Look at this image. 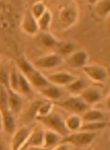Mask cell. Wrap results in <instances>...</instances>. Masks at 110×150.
<instances>
[{"label":"cell","mask_w":110,"mask_h":150,"mask_svg":"<svg viewBox=\"0 0 110 150\" xmlns=\"http://www.w3.org/2000/svg\"><path fill=\"white\" fill-rule=\"evenodd\" d=\"M55 105L54 103L46 100L40 106L36 118L47 116L53 110Z\"/></svg>","instance_id":"cell-21"},{"label":"cell","mask_w":110,"mask_h":150,"mask_svg":"<svg viewBox=\"0 0 110 150\" xmlns=\"http://www.w3.org/2000/svg\"><path fill=\"white\" fill-rule=\"evenodd\" d=\"M105 106L106 108L110 111V92L105 99Z\"/></svg>","instance_id":"cell-28"},{"label":"cell","mask_w":110,"mask_h":150,"mask_svg":"<svg viewBox=\"0 0 110 150\" xmlns=\"http://www.w3.org/2000/svg\"><path fill=\"white\" fill-rule=\"evenodd\" d=\"M79 8L76 2H72L63 9L61 13V20L67 26H71L76 23L79 16Z\"/></svg>","instance_id":"cell-10"},{"label":"cell","mask_w":110,"mask_h":150,"mask_svg":"<svg viewBox=\"0 0 110 150\" xmlns=\"http://www.w3.org/2000/svg\"><path fill=\"white\" fill-rule=\"evenodd\" d=\"M89 85L85 79L78 77L76 80L64 88L68 95H80Z\"/></svg>","instance_id":"cell-17"},{"label":"cell","mask_w":110,"mask_h":150,"mask_svg":"<svg viewBox=\"0 0 110 150\" xmlns=\"http://www.w3.org/2000/svg\"><path fill=\"white\" fill-rule=\"evenodd\" d=\"M109 28H110V15L109 16Z\"/></svg>","instance_id":"cell-30"},{"label":"cell","mask_w":110,"mask_h":150,"mask_svg":"<svg viewBox=\"0 0 110 150\" xmlns=\"http://www.w3.org/2000/svg\"><path fill=\"white\" fill-rule=\"evenodd\" d=\"M83 123L82 117L78 114H72L65 120L66 127L70 132L80 130Z\"/></svg>","instance_id":"cell-19"},{"label":"cell","mask_w":110,"mask_h":150,"mask_svg":"<svg viewBox=\"0 0 110 150\" xmlns=\"http://www.w3.org/2000/svg\"><path fill=\"white\" fill-rule=\"evenodd\" d=\"M44 7L43 5L41 4H38L34 6L33 9V13L36 17H39L42 15L44 11Z\"/></svg>","instance_id":"cell-24"},{"label":"cell","mask_w":110,"mask_h":150,"mask_svg":"<svg viewBox=\"0 0 110 150\" xmlns=\"http://www.w3.org/2000/svg\"><path fill=\"white\" fill-rule=\"evenodd\" d=\"M71 146L67 143L61 142L60 144L51 150H70Z\"/></svg>","instance_id":"cell-26"},{"label":"cell","mask_w":110,"mask_h":150,"mask_svg":"<svg viewBox=\"0 0 110 150\" xmlns=\"http://www.w3.org/2000/svg\"><path fill=\"white\" fill-rule=\"evenodd\" d=\"M107 125V123L103 121L84 123L80 130L96 131L105 128Z\"/></svg>","instance_id":"cell-22"},{"label":"cell","mask_w":110,"mask_h":150,"mask_svg":"<svg viewBox=\"0 0 110 150\" xmlns=\"http://www.w3.org/2000/svg\"><path fill=\"white\" fill-rule=\"evenodd\" d=\"M67 93L64 87L51 85L41 90L37 93L42 98L54 103L61 101L66 98L65 94Z\"/></svg>","instance_id":"cell-7"},{"label":"cell","mask_w":110,"mask_h":150,"mask_svg":"<svg viewBox=\"0 0 110 150\" xmlns=\"http://www.w3.org/2000/svg\"><path fill=\"white\" fill-rule=\"evenodd\" d=\"M62 62V59L59 56L52 55L39 59L36 62L35 64L39 68L48 69L58 66Z\"/></svg>","instance_id":"cell-16"},{"label":"cell","mask_w":110,"mask_h":150,"mask_svg":"<svg viewBox=\"0 0 110 150\" xmlns=\"http://www.w3.org/2000/svg\"><path fill=\"white\" fill-rule=\"evenodd\" d=\"M97 135L96 131L80 130L69 134L62 142L76 146H86L92 142Z\"/></svg>","instance_id":"cell-5"},{"label":"cell","mask_w":110,"mask_h":150,"mask_svg":"<svg viewBox=\"0 0 110 150\" xmlns=\"http://www.w3.org/2000/svg\"><path fill=\"white\" fill-rule=\"evenodd\" d=\"M89 59L87 52L84 50L80 49L71 55L68 59V63L72 68L82 69L87 64Z\"/></svg>","instance_id":"cell-14"},{"label":"cell","mask_w":110,"mask_h":150,"mask_svg":"<svg viewBox=\"0 0 110 150\" xmlns=\"http://www.w3.org/2000/svg\"><path fill=\"white\" fill-rule=\"evenodd\" d=\"M42 40L44 43L47 45H52L55 43L54 40L51 37L48 36H44Z\"/></svg>","instance_id":"cell-27"},{"label":"cell","mask_w":110,"mask_h":150,"mask_svg":"<svg viewBox=\"0 0 110 150\" xmlns=\"http://www.w3.org/2000/svg\"><path fill=\"white\" fill-rule=\"evenodd\" d=\"M9 110L16 117L23 111L25 105L24 98L19 94L8 88Z\"/></svg>","instance_id":"cell-13"},{"label":"cell","mask_w":110,"mask_h":150,"mask_svg":"<svg viewBox=\"0 0 110 150\" xmlns=\"http://www.w3.org/2000/svg\"><path fill=\"white\" fill-rule=\"evenodd\" d=\"M80 95L88 104L93 107L102 101L104 96L103 89L98 85H89Z\"/></svg>","instance_id":"cell-6"},{"label":"cell","mask_w":110,"mask_h":150,"mask_svg":"<svg viewBox=\"0 0 110 150\" xmlns=\"http://www.w3.org/2000/svg\"><path fill=\"white\" fill-rule=\"evenodd\" d=\"M25 26L26 29L30 31H33L35 29V23H34L33 20L30 18H29V19H27Z\"/></svg>","instance_id":"cell-25"},{"label":"cell","mask_w":110,"mask_h":150,"mask_svg":"<svg viewBox=\"0 0 110 150\" xmlns=\"http://www.w3.org/2000/svg\"><path fill=\"white\" fill-rule=\"evenodd\" d=\"M45 129L41 126H36L32 129L30 135L21 150L34 147L43 146Z\"/></svg>","instance_id":"cell-12"},{"label":"cell","mask_w":110,"mask_h":150,"mask_svg":"<svg viewBox=\"0 0 110 150\" xmlns=\"http://www.w3.org/2000/svg\"><path fill=\"white\" fill-rule=\"evenodd\" d=\"M105 116L104 111L102 109L91 107L82 114V119L84 123L103 121Z\"/></svg>","instance_id":"cell-18"},{"label":"cell","mask_w":110,"mask_h":150,"mask_svg":"<svg viewBox=\"0 0 110 150\" xmlns=\"http://www.w3.org/2000/svg\"><path fill=\"white\" fill-rule=\"evenodd\" d=\"M20 66V71L37 92L39 90L52 84L46 77L35 69L27 62H21Z\"/></svg>","instance_id":"cell-1"},{"label":"cell","mask_w":110,"mask_h":150,"mask_svg":"<svg viewBox=\"0 0 110 150\" xmlns=\"http://www.w3.org/2000/svg\"><path fill=\"white\" fill-rule=\"evenodd\" d=\"M78 77L70 72L62 71L50 74L47 77L53 85L65 88Z\"/></svg>","instance_id":"cell-9"},{"label":"cell","mask_w":110,"mask_h":150,"mask_svg":"<svg viewBox=\"0 0 110 150\" xmlns=\"http://www.w3.org/2000/svg\"><path fill=\"white\" fill-rule=\"evenodd\" d=\"M54 103L59 108L72 114H83L92 107L85 101L80 95H69L63 100Z\"/></svg>","instance_id":"cell-2"},{"label":"cell","mask_w":110,"mask_h":150,"mask_svg":"<svg viewBox=\"0 0 110 150\" xmlns=\"http://www.w3.org/2000/svg\"><path fill=\"white\" fill-rule=\"evenodd\" d=\"M32 129L24 126L16 130L11 139V150H21L29 139Z\"/></svg>","instance_id":"cell-8"},{"label":"cell","mask_w":110,"mask_h":150,"mask_svg":"<svg viewBox=\"0 0 110 150\" xmlns=\"http://www.w3.org/2000/svg\"><path fill=\"white\" fill-rule=\"evenodd\" d=\"M50 15L49 13H46L41 19L40 24V26L43 29H45L48 26L50 20Z\"/></svg>","instance_id":"cell-23"},{"label":"cell","mask_w":110,"mask_h":150,"mask_svg":"<svg viewBox=\"0 0 110 150\" xmlns=\"http://www.w3.org/2000/svg\"><path fill=\"white\" fill-rule=\"evenodd\" d=\"M52 149H48L45 147L42 146L30 148L25 150H51Z\"/></svg>","instance_id":"cell-29"},{"label":"cell","mask_w":110,"mask_h":150,"mask_svg":"<svg viewBox=\"0 0 110 150\" xmlns=\"http://www.w3.org/2000/svg\"><path fill=\"white\" fill-rule=\"evenodd\" d=\"M81 69L88 79L96 83H104L109 79V70L104 65L97 63L87 64Z\"/></svg>","instance_id":"cell-4"},{"label":"cell","mask_w":110,"mask_h":150,"mask_svg":"<svg viewBox=\"0 0 110 150\" xmlns=\"http://www.w3.org/2000/svg\"><path fill=\"white\" fill-rule=\"evenodd\" d=\"M1 130L8 134L16 130V117L9 109H1Z\"/></svg>","instance_id":"cell-11"},{"label":"cell","mask_w":110,"mask_h":150,"mask_svg":"<svg viewBox=\"0 0 110 150\" xmlns=\"http://www.w3.org/2000/svg\"><path fill=\"white\" fill-rule=\"evenodd\" d=\"M36 119L47 129L56 131L63 136L66 137L70 134L66 126L65 120L61 114L53 110L47 116L37 117Z\"/></svg>","instance_id":"cell-3"},{"label":"cell","mask_w":110,"mask_h":150,"mask_svg":"<svg viewBox=\"0 0 110 150\" xmlns=\"http://www.w3.org/2000/svg\"><path fill=\"white\" fill-rule=\"evenodd\" d=\"M97 15L100 17H109L110 15V1H96L93 4Z\"/></svg>","instance_id":"cell-20"},{"label":"cell","mask_w":110,"mask_h":150,"mask_svg":"<svg viewBox=\"0 0 110 150\" xmlns=\"http://www.w3.org/2000/svg\"><path fill=\"white\" fill-rule=\"evenodd\" d=\"M63 139V136L56 131L45 129L43 146L52 149L60 144Z\"/></svg>","instance_id":"cell-15"}]
</instances>
